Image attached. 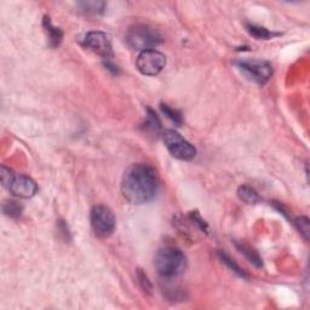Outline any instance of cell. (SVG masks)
Here are the masks:
<instances>
[{
    "label": "cell",
    "mask_w": 310,
    "mask_h": 310,
    "mask_svg": "<svg viewBox=\"0 0 310 310\" xmlns=\"http://www.w3.org/2000/svg\"><path fill=\"white\" fill-rule=\"evenodd\" d=\"M43 25H44V30H45V33L47 35V38H49L50 46L51 47H59L61 45V43H62V39H63L62 31H61L59 27H55V25L52 24V22H51L50 17H47V16L44 17Z\"/></svg>",
    "instance_id": "cell-10"
},
{
    "label": "cell",
    "mask_w": 310,
    "mask_h": 310,
    "mask_svg": "<svg viewBox=\"0 0 310 310\" xmlns=\"http://www.w3.org/2000/svg\"><path fill=\"white\" fill-rule=\"evenodd\" d=\"M236 65L251 80L260 85H264L265 82L269 81L273 75V66L268 61L240 60L236 62Z\"/></svg>",
    "instance_id": "cell-6"
},
{
    "label": "cell",
    "mask_w": 310,
    "mask_h": 310,
    "mask_svg": "<svg viewBox=\"0 0 310 310\" xmlns=\"http://www.w3.org/2000/svg\"><path fill=\"white\" fill-rule=\"evenodd\" d=\"M154 267L158 274L164 279L180 276L187 267V258L180 248L166 246L156 252Z\"/></svg>",
    "instance_id": "cell-2"
},
{
    "label": "cell",
    "mask_w": 310,
    "mask_h": 310,
    "mask_svg": "<svg viewBox=\"0 0 310 310\" xmlns=\"http://www.w3.org/2000/svg\"><path fill=\"white\" fill-rule=\"evenodd\" d=\"M85 47L95 52L96 55L103 57L104 60H109L113 57V46L109 35L104 32L92 31L85 35L82 40Z\"/></svg>",
    "instance_id": "cell-8"
},
{
    "label": "cell",
    "mask_w": 310,
    "mask_h": 310,
    "mask_svg": "<svg viewBox=\"0 0 310 310\" xmlns=\"http://www.w3.org/2000/svg\"><path fill=\"white\" fill-rule=\"evenodd\" d=\"M238 196L240 198V200H242L246 204H257L261 201L260 194L256 191V189H253V188L247 184L240 185V187H239Z\"/></svg>",
    "instance_id": "cell-11"
},
{
    "label": "cell",
    "mask_w": 310,
    "mask_h": 310,
    "mask_svg": "<svg viewBox=\"0 0 310 310\" xmlns=\"http://www.w3.org/2000/svg\"><path fill=\"white\" fill-rule=\"evenodd\" d=\"M90 222L94 233L100 238H109L115 230V216L109 207L96 205L90 213Z\"/></svg>",
    "instance_id": "cell-5"
},
{
    "label": "cell",
    "mask_w": 310,
    "mask_h": 310,
    "mask_svg": "<svg viewBox=\"0 0 310 310\" xmlns=\"http://www.w3.org/2000/svg\"><path fill=\"white\" fill-rule=\"evenodd\" d=\"M295 226L297 227V229L299 230V233L304 236V239L306 241L309 240V230H310V222L308 219V217H298V218L295 219Z\"/></svg>",
    "instance_id": "cell-18"
},
{
    "label": "cell",
    "mask_w": 310,
    "mask_h": 310,
    "mask_svg": "<svg viewBox=\"0 0 310 310\" xmlns=\"http://www.w3.org/2000/svg\"><path fill=\"white\" fill-rule=\"evenodd\" d=\"M9 190L15 196L21 198V199H30V198L34 196L38 191V185L30 176L17 175L15 176L14 181L9 187Z\"/></svg>",
    "instance_id": "cell-9"
},
{
    "label": "cell",
    "mask_w": 310,
    "mask_h": 310,
    "mask_svg": "<svg viewBox=\"0 0 310 310\" xmlns=\"http://www.w3.org/2000/svg\"><path fill=\"white\" fill-rule=\"evenodd\" d=\"M247 28L248 32H250L253 37L257 38V39H269V38L274 37V33H271V32L265 30L263 27H258V25L255 24H248Z\"/></svg>",
    "instance_id": "cell-17"
},
{
    "label": "cell",
    "mask_w": 310,
    "mask_h": 310,
    "mask_svg": "<svg viewBox=\"0 0 310 310\" xmlns=\"http://www.w3.org/2000/svg\"><path fill=\"white\" fill-rule=\"evenodd\" d=\"M137 280H138L140 287L145 290V292L150 293V291H152V284H150L147 274L143 273V270H140V269L137 270Z\"/></svg>",
    "instance_id": "cell-21"
},
{
    "label": "cell",
    "mask_w": 310,
    "mask_h": 310,
    "mask_svg": "<svg viewBox=\"0 0 310 310\" xmlns=\"http://www.w3.org/2000/svg\"><path fill=\"white\" fill-rule=\"evenodd\" d=\"M166 57L158 50H147L139 52L136 60L137 69L143 75L155 76L165 68Z\"/></svg>",
    "instance_id": "cell-7"
},
{
    "label": "cell",
    "mask_w": 310,
    "mask_h": 310,
    "mask_svg": "<svg viewBox=\"0 0 310 310\" xmlns=\"http://www.w3.org/2000/svg\"><path fill=\"white\" fill-rule=\"evenodd\" d=\"M162 139H164L166 148L176 159L189 161L195 158L196 149L187 139H184L177 131L165 130L162 133Z\"/></svg>",
    "instance_id": "cell-4"
},
{
    "label": "cell",
    "mask_w": 310,
    "mask_h": 310,
    "mask_svg": "<svg viewBox=\"0 0 310 310\" xmlns=\"http://www.w3.org/2000/svg\"><path fill=\"white\" fill-rule=\"evenodd\" d=\"M3 211L8 217L11 218H17L22 215V211H23V206L20 205L17 201L14 200H8L5 201L4 205H3Z\"/></svg>",
    "instance_id": "cell-14"
},
{
    "label": "cell",
    "mask_w": 310,
    "mask_h": 310,
    "mask_svg": "<svg viewBox=\"0 0 310 310\" xmlns=\"http://www.w3.org/2000/svg\"><path fill=\"white\" fill-rule=\"evenodd\" d=\"M161 110H162V113L166 115V117L170 118V119L174 121V123L177 124V125H181V124L183 123V118H182V114L178 110H176V109H174V108H171L170 105L161 104Z\"/></svg>",
    "instance_id": "cell-19"
},
{
    "label": "cell",
    "mask_w": 310,
    "mask_h": 310,
    "mask_svg": "<svg viewBox=\"0 0 310 310\" xmlns=\"http://www.w3.org/2000/svg\"><path fill=\"white\" fill-rule=\"evenodd\" d=\"M78 6L81 9V11L86 14L100 15L103 14L105 9V3L103 2H80L78 3Z\"/></svg>",
    "instance_id": "cell-13"
},
{
    "label": "cell",
    "mask_w": 310,
    "mask_h": 310,
    "mask_svg": "<svg viewBox=\"0 0 310 310\" xmlns=\"http://www.w3.org/2000/svg\"><path fill=\"white\" fill-rule=\"evenodd\" d=\"M218 257H219V260L222 261V263H224V264L227 265V267L229 268L230 270L234 271V273H235V274H238L239 276H241V277H247V274L245 273L244 269H241V268L239 267V265L235 263V261H234V260H232V258H230L229 256L227 255V253H224V252H223V251H218Z\"/></svg>",
    "instance_id": "cell-15"
},
{
    "label": "cell",
    "mask_w": 310,
    "mask_h": 310,
    "mask_svg": "<svg viewBox=\"0 0 310 310\" xmlns=\"http://www.w3.org/2000/svg\"><path fill=\"white\" fill-rule=\"evenodd\" d=\"M161 129V124L159 118L156 117V114L152 109H148V117H147L146 121V130L153 131V132H158Z\"/></svg>",
    "instance_id": "cell-16"
},
{
    "label": "cell",
    "mask_w": 310,
    "mask_h": 310,
    "mask_svg": "<svg viewBox=\"0 0 310 310\" xmlns=\"http://www.w3.org/2000/svg\"><path fill=\"white\" fill-rule=\"evenodd\" d=\"M159 190L158 174L147 164H133L126 168L121 180V193L129 203L142 205L150 201Z\"/></svg>",
    "instance_id": "cell-1"
},
{
    "label": "cell",
    "mask_w": 310,
    "mask_h": 310,
    "mask_svg": "<svg viewBox=\"0 0 310 310\" xmlns=\"http://www.w3.org/2000/svg\"><path fill=\"white\" fill-rule=\"evenodd\" d=\"M236 247H238V250L240 251L241 253L244 255L245 257L247 258V260L250 261L252 264H255L257 268H261L262 265H263V262H262L258 252L252 250L250 246H246L244 244H236Z\"/></svg>",
    "instance_id": "cell-12"
},
{
    "label": "cell",
    "mask_w": 310,
    "mask_h": 310,
    "mask_svg": "<svg viewBox=\"0 0 310 310\" xmlns=\"http://www.w3.org/2000/svg\"><path fill=\"white\" fill-rule=\"evenodd\" d=\"M15 176L16 175H14V172H12V170H10V168H8L4 165L2 166V168H0V178H2V183L5 188H8L9 189L12 181H14Z\"/></svg>",
    "instance_id": "cell-20"
},
{
    "label": "cell",
    "mask_w": 310,
    "mask_h": 310,
    "mask_svg": "<svg viewBox=\"0 0 310 310\" xmlns=\"http://www.w3.org/2000/svg\"><path fill=\"white\" fill-rule=\"evenodd\" d=\"M126 41L131 49L139 51L154 50L162 41L161 34L148 24H135L130 27L126 34Z\"/></svg>",
    "instance_id": "cell-3"
}]
</instances>
